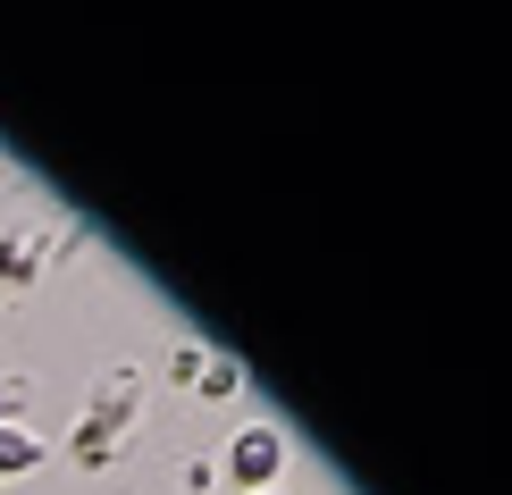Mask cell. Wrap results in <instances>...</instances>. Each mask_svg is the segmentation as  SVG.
Masks as SVG:
<instances>
[{"mask_svg": "<svg viewBox=\"0 0 512 495\" xmlns=\"http://www.w3.org/2000/svg\"><path fill=\"white\" fill-rule=\"evenodd\" d=\"M26 470H42V437L26 420H0V479H26Z\"/></svg>", "mask_w": 512, "mask_h": 495, "instance_id": "cell-4", "label": "cell"}, {"mask_svg": "<svg viewBox=\"0 0 512 495\" xmlns=\"http://www.w3.org/2000/svg\"><path fill=\"white\" fill-rule=\"evenodd\" d=\"M194 395H202V403H236V395H244V370H236L227 353H210L202 378H194Z\"/></svg>", "mask_w": 512, "mask_h": 495, "instance_id": "cell-5", "label": "cell"}, {"mask_svg": "<svg viewBox=\"0 0 512 495\" xmlns=\"http://www.w3.org/2000/svg\"><path fill=\"white\" fill-rule=\"evenodd\" d=\"M252 495H286V487H252Z\"/></svg>", "mask_w": 512, "mask_h": 495, "instance_id": "cell-9", "label": "cell"}, {"mask_svg": "<svg viewBox=\"0 0 512 495\" xmlns=\"http://www.w3.org/2000/svg\"><path fill=\"white\" fill-rule=\"evenodd\" d=\"M34 269H42V252H34V235H26V227H9V235H0V277H17V286H26Z\"/></svg>", "mask_w": 512, "mask_h": 495, "instance_id": "cell-6", "label": "cell"}, {"mask_svg": "<svg viewBox=\"0 0 512 495\" xmlns=\"http://www.w3.org/2000/svg\"><path fill=\"white\" fill-rule=\"evenodd\" d=\"M202 361H210L202 344H177V353H168V378H177V386H194V378H202Z\"/></svg>", "mask_w": 512, "mask_h": 495, "instance_id": "cell-7", "label": "cell"}, {"mask_svg": "<svg viewBox=\"0 0 512 495\" xmlns=\"http://www.w3.org/2000/svg\"><path fill=\"white\" fill-rule=\"evenodd\" d=\"M135 412H143L135 370H101V378H93V403H84V420H110L118 437H126V428H135Z\"/></svg>", "mask_w": 512, "mask_h": 495, "instance_id": "cell-2", "label": "cell"}, {"mask_svg": "<svg viewBox=\"0 0 512 495\" xmlns=\"http://www.w3.org/2000/svg\"><path fill=\"white\" fill-rule=\"evenodd\" d=\"M68 454H76V470H110V462L126 454V437H118L110 420H76V445H68Z\"/></svg>", "mask_w": 512, "mask_h": 495, "instance_id": "cell-3", "label": "cell"}, {"mask_svg": "<svg viewBox=\"0 0 512 495\" xmlns=\"http://www.w3.org/2000/svg\"><path fill=\"white\" fill-rule=\"evenodd\" d=\"M9 403H17V386H9V378H0V420H9Z\"/></svg>", "mask_w": 512, "mask_h": 495, "instance_id": "cell-8", "label": "cell"}, {"mask_svg": "<svg viewBox=\"0 0 512 495\" xmlns=\"http://www.w3.org/2000/svg\"><path fill=\"white\" fill-rule=\"evenodd\" d=\"M227 479H236V495L277 487V479H286V437H277L269 420H244L236 437H227Z\"/></svg>", "mask_w": 512, "mask_h": 495, "instance_id": "cell-1", "label": "cell"}]
</instances>
